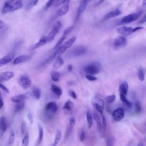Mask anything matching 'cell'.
<instances>
[{
	"label": "cell",
	"mask_w": 146,
	"mask_h": 146,
	"mask_svg": "<svg viewBox=\"0 0 146 146\" xmlns=\"http://www.w3.org/2000/svg\"><path fill=\"white\" fill-rule=\"evenodd\" d=\"M14 58V54L10 52L0 59V67L7 64L11 62Z\"/></svg>",
	"instance_id": "obj_12"
},
{
	"label": "cell",
	"mask_w": 146,
	"mask_h": 146,
	"mask_svg": "<svg viewBox=\"0 0 146 146\" xmlns=\"http://www.w3.org/2000/svg\"><path fill=\"white\" fill-rule=\"evenodd\" d=\"M67 70L68 71H71L72 70V66L71 64H69L67 66Z\"/></svg>",
	"instance_id": "obj_56"
},
{
	"label": "cell",
	"mask_w": 146,
	"mask_h": 146,
	"mask_svg": "<svg viewBox=\"0 0 146 146\" xmlns=\"http://www.w3.org/2000/svg\"><path fill=\"white\" fill-rule=\"evenodd\" d=\"M67 2H68V0H56L54 2V6L58 7L62 5H64Z\"/></svg>",
	"instance_id": "obj_45"
},
{
	"label": "cell",
	"mask_w": 146,
	"mask_h": 146,
	"mask_svg": "<svg viewBox=\"0 0 146 146\" xmlns=\"http://www.w3.org/2000/svg\"><path fill=\"white\" fill-rule=\"evenodd\" d=\"M14 76V73L12 71H6L0 74V82L7 81Z\"/></svg>",
	"instance_id": "obj_15"
},
{
	"label": "cell",
	"mask_w": 146,
	"mask_h": 146,
	"mask_svg": "<svg viewBox=\"0 0 146 146\" xmlns=\"http://www.w3.org/2000/svg\"><path fill=\"white\" fill-rule=\"evenodd\" d=\"M87 49L83 46H78L74 47L69 52L72 56H79L87 52Z\"/></svg>",
	"instance_id": "obj_5"
},
{
	"label": "cell",
	"mask_w": 146,
	"mask_h": 146,
	"mask_svg": "<svg viewBox=\"0 0 146 146\" xmlns=\"http://www.w3.org/2000/svg\"><path fill=\"white\" fill-rule=\"evenodd\" d=\"M4 105V103H3V100L1 95V93L0 92V110L3 107Z\"/></svg>",
	"instance_id": "obj_54"
},
{
	"label": "cell",
	"mask_w": 146,
	"mask_h": 146,
	"mask_svg": "<svg viewBox=\"0 0 146 146\" xmlns=\"http://www.w3.org/2000/svg\"><path fill=\"white\" fill-rule=\"evenodd\" d=\"M75 123H76V120H75V119L74 117H71L69 121H68V125L67 127L66 131L65 139H67L69 137L70 135L71 134V133L72 131L73 127L75 125Z\"/></svg>",
	"instance_id": "obj_13"
},
{
	"label": "cell",
	"mask_w": 146,
	"mask_h": 146,
	"mask_svg": "<svg viewBox=\"0 0 146 146\" xmlns=\"http://www.w3.org/2000/svg\"><path fill=\"white\" fill-rule=\"evenodd\" d=\"M86 132L83 130L82 131V132L80 133V141H82V142L84 141V140H85V138H86Z\"/></svg>",
	"instance_id": "obj_50"
},
{
	"label": "cell",
	"mask_w": 146,
	"mask_h": 146,
	"mask_svg": "<svg viewBox=\"0 0 146 146\" xmlns=\"http://www.w3.org/2000/svg\"><path fill=\"white\" fill-rule=\"evenodd\" d=\"M140 14L139 13H132L128 14L125 17H124L121 20V23H129L132 22L136 20H137L139 17Z\"/></svg>",
	"instance_id": "obj_9"
},
{
	"label": "cell",
	"mask_w": 146,
	"mask_h": 146,
	"mask_svg": "<svg viewBox=\"0 0 146 146\" xmlns=\"http://www.w3.org/2000/svg\"><path fill=\"white\" fill-rule=\"evenodd\" d=\"M70 9V5L68 2L65 3L63 6L58 10L55 14V18L62 17L64 15H65L69 10Z\"/></svg>",
	"instance_id": "obj_11"
},
{
	"label": "cell",
	"mask_w": 146,
	"mask_h": 146,
	"mask_svg": "<svg viewBox=\"0 0 146 146\" xmlns=\"http://www.w3.org/2000/svg\"><path fill=\"white\" fill-rule=\"evenodd\" d=\"M14 140H15V133L13 130H11L10 132L9 136L8 141H7L8 145H10L13 144V143L14 142Z\"/></svg>",
	"instance_id": "obj_37"
},
{
	"label": "cell",
	"mask_w": 146,
	"mask_h": 146,
	"mask_svg": "<svg viewBox=\"0 0 146 146\" xmlns=\"http://www.w3.org/2000/svg\"><path fill=\"white\" fill-rule=\"evenodd\" d=\"M47 42V36H45V35H43V36H42L39 39V41L34 44V46L32 48V50H35L36 48L44 46V44H46V43Z\"/></svg>",
	"instance_id": "obj_20"
},
{
	"label": "cell",
	"mask_w": 146,
	"mask_h": 146,
	"mask_svg": "<svg viewBox=\"0 0 146 146\" xmlns=\"http://www.w3.org/2000/svg\"><path fill=\"white\" fill-rule=\"evenodd\" d=\"M134 111L136 113H140L141 111V106L139 100H135L134 103Z\"/></svg>",
	"instance_id": "obj_36"
},
{
	"label": "cell",
	"mask_w": 146,
	"mask_h": 146,
	"mask_svg": "<svg viewBox=\"0 0 146 146\" xmlns=\"http://www.w3.org/2000/svg\"><path fill=\"white\" fill-rule=\"evenodd\" d=\"M137 76L138 78L140 81H143L144 80V70L143 69L140 67L137 71Z\"/></svg>",
	"instance_id": "obj_40"
},
{
	"label": "cell",
	"mask_w": 146,
	"mask_h": 146,
	"mask_svg": "<svg viewBox=\"0 0 146 146\" xmlns=\"http://www.w3.org/2000/svg\"><path fill=\"white\" fill-rule=\"evenodd\" d=\"M61 137H62L61 132H60V131L58 130L56 131V135H55V139H54V143L52 144V146H56L59 144V143Z\"/></svg>",
	"instance_id": "obj_34"
},
{
	"label": "cell",
	"mask_w": 146,
	"mask_h": 146,
	"mask_svg": "<svg viewBox=\"0 0 146 146\" xmlns=\"http://www.w3.org/2000/svg\"><path fill=\"white\" fill-rule=\"evenodd\" d=\"M24 107H25V101L15 103V105L14 108V112L16 113L20 112L21 111H22Z\"/></svg>",
	"instance_id": "obj_28"
},
{
	"label": "cell",
	"mask_w": 146,
	"mask_h": 146,
	"mask_svg": "<svg viewBox=\"0 0 146 146\" xmlns=\"http://www.w3.org/2000/svg\"><path fill=\"white\" fill-rule=\"evenodd\" d=\"M7 128V124L5 116H1L0 117V131L2 133L6 132Z\"/></svg>",
	"instance_id": "obj_21"
},
{
	"label": "cell",
	"mask_w": 146,
	"mask_h": 146,
	"mask_svg": "<svg viewBox=\"0 0 146 146\" xmlns=\"http://www.w3.org/2000/svg\"><path fill=\"white\" fill-rule=\"evenodd\" d=\"M146 22V14L142 17V18L139 21V23H144Z\"/></svg>",
	"instance_id": "obj_55"
},
{
	"label": "cell",
	"mask_w": 146,
	"mask_h": 146,
	"mask_svg": "<svg viewBox=\"0 0 146 146\" xmlns=\"http://www.w3.org/2000/svg\"><path fill=\"white\" fill-rule=\"evenodd\" d=\"M68 94H69V95H70L71 97H72V98L73 99H76V98H77V96H76V93H75L74 91H72V90H70V91H68Z\"/></svg>",
	"instance_id": "obj_51"
},
{
	"label": "cell",
	"mask_w": 146,
	"mask_h": 146,
	"mask_svg": "<svg viewBox=\"0 0 146 146\" xmlns=\"http://www.w3.org/2000/svg\"><path fill=\"white\" fill-rule=\"evenodd\" d=\"M86 119H87L88 127L89 128H91L92 125L93 120H92V115H91V112L89 110H87V112H86Z\"/></svg>",
	"instance_id": "obj_31"
},
{
	"label": "cell",
	"mask_w": 146,
	"mask_h": 146,
	"mask_svg": "<svg viewBox=\"0 0 146 146\" xmlns=\"http://www.w3.org/2000/svg\"><path fill=\"white\" fill-rule=\"evenodd\" d=\"M26 98V96L25 94H19V95H17L13 96L11 98V100L13 103H17L19 102L25 101Z\"/></svg>",
	"instance_id": "obj_23"
},
{
	"label": "cell",
	"mask_w": 146,
	"mask_h": 146,
	"mask_svg": "<svg viewBox=\"0 0 146 146\" xmlns=\"http://www.w3.org/2000/svg\"><path fill=\"white\" fill-rule=\"evenodd\" d=\"M26 130V124L25 121H23L21 125V133L23 135L25 133V131Z\"/></svg>",
	"instance_id": "obj_46"
},
{
	"label": "cell",
	"mask_w": 146,
	"mask_h": 146,
	"mask_svg": "<svg viewBox=\"0 0 146 146\" xmlns=\"http://www.w3.org/2000/svg\"><path fill=\"white\" fill-rule=\"evenodd\" d=\"M127 44V39L123 36H119L115 38L113 42V47L115 48H120L125 47Z\"/></svg>",
	"instance_id": "obj_8"
},
{
	"label": "cell",
	"mask_w": 146,
	"mask_h": 146,
	"mask_svg": "<svg viewBox=\"0 0 146 146\" xmlns=\"http://www.w3.org/2000/svg\"><path fill=\"white\" fill-rule=\"evenodd\" d=\"M88 1V2H90V1H92V0H87Z\"/></svg>",
	"instance_id": "obj_60"
},
{
	"label": "cell",
	"mask_w": 146,
	"mask_h": 146,
	"mask_svg": "<svg viewBox=\"0 0 146 146\" xmlns=\"http://www.w3.org/2000/svg\"><path fill=\"white\" fill-rule=\"evenodd\" d=\"M38 130H39V135L38 139V144H40L43 138V128L40 125H38Z\"/></svg>",
	"instance_id": "obj_38"
},
{
	"label": "cell",
	"mask_w": 146,
	"mask_h": 146,
	"mask_svg": "<svg viewBox=\"0 0 146 146\" xmlns=\"http://www.w3.org/2000/svg\"><path fill=\"white\" fill-rule=\"evenodd\" d=\"M121 13V10H119V9H116L114 10H112V11L109 12L106 15H105L104 17V19L107 20V19H109L112 18L116 17L120 15Z\"/></svg>",
	"instance_id": "obj_17"
},
{
	"label": "cell",
	"mask_w": 146,
	"mask_h": 146,
	"mask_svg": "<svg viewBox=\"0 0 146 146\" xmlns=\"http://www.w3.org/2000/svg\"><path fill=\"white\" fill-rule=\"evenodd\" d=\"M88 2L87 0H82V2L80 3L79 7L78 8V11H77V14H76V19H79L80 15L85 10Z\"/></svg>",
	"instance_id": "obj_14"
},
{
	"label": "cell",
	"mask_w": 146,
	"mask_h": 146,
	"mask_svg": "<svg viewBox=\"0 0 146 146\" xmlns=\"http://www.w3.org/2000/svg\"><path fill=\"white\" fill-rule=\"evenodd\" d=\"M2 12L3 14H6L10 12H13L12 4L9 2H5L3 6Z\"/></svg>",
	"instance_id": "obj_24"
},
{
	"label": "cell",
	"mask_w": 146,
	"mask_h": 146,
	"mask_svg": "<svg viewBox=\"0 0 146 146\" xmlns=\"http://www.w3.org/2000/svg\"><path fill=\"white\" fill-rule=\"evenodd\" d=\"M33 95L35 99L39 100L41 97V91L38 87H35L33 88Z\"/></svg>",
	"instance_id": "obj_27"
},
{
	"label": "cell",
	"mask_w": 146,
	"mask_h": 146,
	"mask_svg": "<svg viewBox=\"0 0 146 146\" xmlns=\"http://www.w3.org/2000/svg\"><path fill=\"white\" fill-rule=\"evenodd\" d=\"M93 117H94V120L96 122L98 131L99 132H100L102 131V122H101L100 117L99 116V115H98V113L96 112H93Z\"/></svg>",
	"instance_id": "obj_22"
},
{
	"label": "cell",
	"mask_w": 146,
	"mask_h": 146,
	"mask_svg": "<svg viewBox=\"0 0 146 146\" xmlns=\"http://www.w3.org/2000/svg\"><path fill=\"white\" fill-rule=\"evenodd\" d=\"M93 107L98 111L101 115H103V110L105 106V102L102 98L98 96H95L92 100Z\"/></svg>",
	"instance_id": "obj_2"
},
{
	"label": "cell",
	"mask_w": 146,
	"mask_h": 146,
	"mask_svg": "<svg viewBox=\"0 0 146 146\" xmlns=\"http://www.w3.org/2000/svg\"><path fill=\"white\" fill-rule=\"evenodd\" d=\"M86 78L87 80L90 81H95L97 79V78L96 76L89 74H86Z\"/></svg>",
	"instance_id": "obj_47"
},
{
	"label": "cell",
	"mask_w": 146,
	"mask_h": 146,
	"mask_svg": "<svg viewBox=\"0 0 146 146\" xmlns=\"http://www.w3.org/2000/svg\"><path fill=\"white\" fill-rule=\"evenodd\" d=\"M76 36H72V38L69 39L68 40H67L63 44H62V46L64 47V48L66 50H67V48H70L73 44V43L76 40Z\"/></svg>",
	"instance_id": "obj_26"
},
{
	"label": "cell",
	"mask_w": 146,
	"mask_h": 146,
	"mask_svg": "<svg viewBox=\"0 0 146 146\" xmlns=\"http://www.w3.org/2000/svg\"><path fill=\"white\" fill-rule=\"evenodd\" d=\"M31 56L29 55H20L14 58L13 61V64L16 65L18 64L25 63L30 61L31 59Z\"/></svg>",
	"instance_id": "obj_10"
},
{
	"label": "cell",
	"mask_w": 146,
	"mask_h": 146,
	"mask_svg": "<svg viewBox=\"0 0 146 146\" xmlns=\"http://www.w3.org/2000/svg\"><path fill=\"white\" fill-rule=\"evenodd\" d=\"M142 5L143 6H146V0H143V3H142Z\"/></svg>",
	"instance_id": "obj_58"
},
{
	"label": "cell",
	"mask_w": 146,
	"mask_h": 146,
	"mask_svg": "<svg viewBox=\"0 0 146 146\" xmlns=\"http://www.w3.org/2000/svg\"><path fill=\"white\" fill-rule=\"evenodd\" d=\"M120 95L126 96L128 90V84L127 82H123L120 86L119 88Z\"/></svg>",
	"instance_id": "obj_18"
},
{
	"label": "cell",
	"mask_w": 146,
	"mask_h": 146,
	"mask_svg": "<svg viewBox=\"0 0 146 146\" xmlns=\"http://www.w3.org/2000/svg\"><path fill=\"white\" fill-rule=\"evenodd\" d=\"M13 11L19 10L23 7V2L22 0H17L12 4Z\"/></svg>",
	"instance_id": "obj_30"
},
{
	"label": "cell",
	"mask_w": 146,
	"mask_h": 146,
	"mask_svg": "<svg viewBox=\"0 0 146 146\" xmlns=\"http://www.w3.org/2000/svg\"><path fill=\"white\" fill-rule=\"evenodd\" d=\"M51 91L57 98H60V96L62 95V88L55 84H52L51 85Z\"/></svg>",
	"instance_id": "obj_16"
},
{
	"label": "cell",
	"mask_w": 146,
	"mask_h": 146,
	"mask_svg": "<svg viewBox=\"0 0 146 146\" xmlns=\"http://www.w3.org/2000/svg\"><path fill=\"white\" fill-rule=\"evenodd\" d=\"M54 2H55V0H48V1L46 3L44 9H47L50 7L54 3Z\"/></svg>",
	"instance_id": "obj_48"
},
{
	"label": "cell",
	"mask_w": 146,
	"mask_h": 146,
	"mask_svg": "<svg viewBox=\"0 0 146 146\" xmlns=\"http://www.w3.org/2000/svg\"><path fill=\"white\" fill-rule=\"evenodd\" d=\"M120 100H121V102L123 103H124L127 107H128L129 108H131L132 107V106H133L132 103L127 99L126 96L120 95Z\"/></svg>",
	"instance_id": "obj_29"
},
{
	"label": "cell",
	"mask_w": 146,
	"mask_h": 146,
	"mask_svg": "<svg viewBox=\"0 0 146 146\" xmlns=\"http://www.w3.org/2000/svg\"><path fill=\"white\" fill-rule=\"evenodd\" d=\"M67 36L62 35L60 39L58 40V41L56 42L55 47H54V49H57L58 47H59L60 46H62V44L63 43V42H64V40L66 39Z\"/></svg>",
	"instance_id": "obj_39"
},
{
	"label": "cell",
	"mask_w": 146,
	"mask_h": 146,
	"mask_svg": "<svg viewBox=\"0 0 146 146\" xmlns=\"http://www.w3.org/2000/svg\"><path fill=\"white\" fill-rule=\"evenodd\" d=\"M27 118L29 119V120L30 124H33V115L30 113H28L27 115Z\"/></svg>",
	"instance_id": "obj_53"
},
{
	"label": "cell",
	"mask_w": 146,
	"mask_h": 146,
	"mask_svg": "<svg viewBox=\"0 0 146 146\" xmlns=\"http://www.w3.org/2000/svg\"><path fill=\"white\" fill-rule=\"evenodd\" d=\"M14 1V0H11V1Z\"/></svg>",
	"instance_id": "obj_61"
},
{
	"label": "cell",
	"mask_w": 146,
	"mask_h": 146,
	"mask_svg": "<svg viewBox=\"0 0 146 146\" xmlns=\"http://www.w3.org/2000/svg\"><path fill=\"white\" fill-rule=\"evenodd\" d=\"M63 64H64L63 59L60 56H58L55 59L54 62L52 64V68L55 70H58L60 68L63 66Z\"/></svg>",
	"instance_id": "obj_19"
},
{
	"label": "cell",
	"mask_w": 146,
	"mask_h": 146,
	"mask_svg": "<svg viewBox=\"0 0 146 146\" xmlns=\"http://www.w3.org/2000/svg\"><path fill=\"white\" fill-rule=\"evenodd\" d=\"M143 28H144L143 27H141V26H138V27L133 28L132 27H131V26H123L117 28V32L120 34H121L123 35H129L138 30L143 29Z\"/></svg>",
	"instance_id": "obj_1"
},
{
	"label": "cell",
	"mask_w": 146,
	"mask_h": 146,
	"mask_svg": "<svg viewBox=\"0 0 146 146\" xmlns=\"http://www.w3.org/2000/svg\"><path fill=\"white\" fill-rule=\"evenodd\" d=\"M106 146H113V140L110 137L106 139Z\"/></svg>",
	"instance_id": "obj_49"
},
{
	"label": "cell",
	"mask_w": 146,
	"mask_h": 146,
	"mask_svg": "<svg viewBox=\"0 0 146 146\" xmlns=\"http://www.w3.org/2000/svg\"><path fill=\"white\" fill-rule=\"evenodd\" d=\"M60 75L59 72L55 70H53L51 72V78L54 82H58L60 79Z\"/></svg>",
	"instance_id": "obj_32"
},
{
	"label": "cell",
	"mask_w": 146,
	"mask_h": 146,
	"mask_svg": "<svg viewBox=\"0 0 146 146\" xmlns=\"http://www.w3.org/2000/svg\"><path fill=\"white\" fill-rule=\"evenodd\" d=\"M18 83L22 88L27 89L31 85V80L28 76L23 75L19 78Z\"/></svg>",
	"instance_id": "obj_6"
},
{
	"label": "cell",
	"mask_w": 146,
	"mask_h": 146,
	"mask_svg": "<svg viewBox=\"0 0 146 146\" xmlns=\"http://www.w3.org/2000/svg\"><path fill=\"white\" fill-rule=\"evenodd\" d=\"M0 88L2 89L3 91H5L6 93H9V91L8 88L4 84L1 83V82H0Z\"/></svg>",
	"instance_id": "obj_52"
},
{
	"label": "cell",
	"mask_w": 146,
	"mask_h": 146,
	"mask_svg": "<svg viewBox=\"0 0 146 146\" xmlns=\"http://www.w3.org/2000/svg\"><path fill=\"white\" fill-rule=\"evenodd\" d=\"M73 29H74V26H70V27L66 28V29L64 30L62 35L67 36V35L73 30Z\"/></svg>",
	"instance_id": "obj_44"
},
{
	"label": "cell",
	"mask_w": 146,
	"mask_h": 146,
	"mask_svg": "<svg viewBox=\"0 0 146 146\" xmlns=\"http://www.w3.org/2000/svg\"><path fill=\"white\" fill-rule=\"evenodd\" d=\"M86 74L95 75L98 74L100 70V65L99 63L94 62L87 65L84 69Z\"/></svg>",
	"instance_id": "obj_3"
},
{
	"label": "cell",
	"mask_w": 146,
	"mask_h": 146,
	"mask_svg": "<svg viewBox=\"0 0 146 146\" xmlns=\"http://www.w3.org/2000/svg\"><path fill=\"white\" fill-rule=\"evenodd\" d=\"M4 26H5V24H4V23H3L2 21H1V20H0V29H3V28L4 27Z\"/></svg>",
	"instance_id": "obj_57"
},
{
	"label": "cell",
	"mask_w": 146,
	"mask_h": 146,
	"mask_svg": "<svg viewBox=\"0 0 146 146\" xmlns=\"http://www.w3.org/2000/svg\"><path fill=\"white\" fill-rule=\"evenodd\" d=\"M44 110L47 117L48 118L52 117L53 115L58 110V106L56 103L55 102H50L47 103L44 107Z\"/></svg>",
	"instance_id": "obj_4"
},
{
	"label": "cell",
	"mask_w": 146,
	"mask_h": 146,
	"mask_svg": "<svg viewBox=\"0 0 146 146\" xmlns=\"http://www.w3.org/2000/svg\"><path fill=\"white\" fill-rule=\"evenodd\" d=\"M137 146H144V145L142 143H139L137 144Z\"/></svg>",
	"instance_id": "obj_59"
},
{
	"label": "cell",
	"mask_w": 146,
	"mask_h": 146,
	"mask_svg": "<svg viewBox=\"0 0 146 146\" xmlns=\"http://www.w3.org/2000/svg\"><path fill=\"white\" fill-rule=\"evenodd\" d=\"M73 107H74V103H73V102L72 101L70 100H68L64 104V106L63 107V109L64 111H66V112H70L71 111H72Z\"/></svg>",
	"instance_id": "obj_25"
},
{
	"label": "cell",
	"mask_w": 146,
	"mask_h": 146,
	"mask_svg": "<svg viewBox=\"0 0 146 146\" xmlns=\"http://www.w3.org/2000/svg\"><path fill=\"white\" fill-rule=\"evenodd\" d=\"M38 0H30L26 6V10H30L34 6H35L38 3Z\"/></svg>",
	"instance_id": "obj_35"
},
{
	"label": "cell",
	"mask_w": 146,
	"mask_h": 146,
	"mask_svg": "<svg viewBox=\"0 0 146 146\" xmlns=\"http://www.w3.org/2000/svg\"><path fill=\"white\" fill-rule=\"evenodd\" d=\"M124 110L121 108H116L112 113V117L113 119L116 121H119L121 120L124 118Z\"/></svg>",
	"instance_id": "obj_7"
},
{
	"label": "cell",
	"mask_w": 146,
	"mask_h": 146,
	"mask_svg": "<svg viewBox=\"0 0 146 146\" xmlns=\"http://www.w3.org/2000/svg\"><path fill=\"white\" fill-rule=\"evenodd\" d=\"M102 131L104 132L106 128H107V122H106V119L104 115H102Z\"/></svg>",
	"instance_id": "obj_43"
},
{
	"label": "cell",
	"mask_w": 146,
	"mask_h": 146,
	"mask_svg": "<svg viewBox=\"0 0 146 146\" xmlns=\"http://www.w3.org/2000/svg\"><path fill=\"white\" fill-rule=\"evenodd\" d=\"M58 32L56 31L55 30L52 29L51 31L48 33L47 36V42H51L55 38L56 34L58 33Z\"/></svg>",
	"instance_id": "obj_33"
},
{
	"label": "cell",
	"mask_w": 146,
	"mask_h": 146,
	"mask_svg": "<svg viewBox=\"0 0 146 146\" xmlns=\"http://www.w3.org/2000/svg\"><path fill=\"white\" fill-rule=\"evenodd\" d=\"M116 99V96L114 94L108 95L106 97V100L108 103H112L115 102Z\"/></svg>",
	"instance_id": "obj_41"
},
{
	"label": "cell",
	"mask_w": 146,
	"mask_h": 146,
	"mask_svg": "<svg viewBox=\"0 0 146 146\" xmlns=\"http://www.w3.org/2000/svg\"><path fill=\"white\" fill-rule=\"evenodd\" d=\"M29 141V135L28 133H26L22 139V145L23 146H27Z\"/></svg>",
	"instance_id": "obj_42"
}]
</instances>
